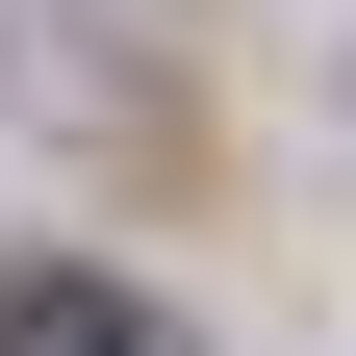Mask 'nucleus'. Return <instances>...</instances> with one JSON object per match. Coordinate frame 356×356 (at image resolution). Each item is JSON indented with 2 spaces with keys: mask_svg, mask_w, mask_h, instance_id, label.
I'll use <instances>...</instances> for the list:
<instances>
[{
  "mask_svg": "<svg viewBox=\"0 0 356 356\" xmlns=\"http://www.w3.org/2000/svg\"><path fill=\"white\" fill-rule=\"evenodd\" d=\"M0 356H153V331H127L102 280H0Z\"/></svg>",
  "mask_w": 356,
  "mask_h": 356,
  "instance_id": "obj_1",
  "label": "nucleus"
}]
</instances>
